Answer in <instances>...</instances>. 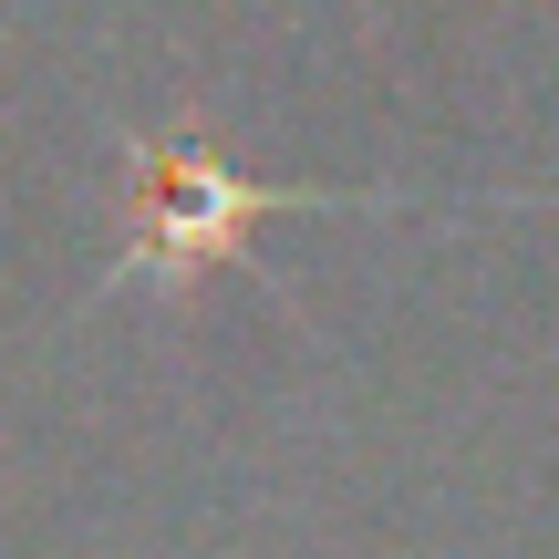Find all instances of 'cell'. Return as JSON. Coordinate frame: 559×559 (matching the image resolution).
<instances>
[{
	"label": "cell",
	"instance_id": "6da1fadb",
	"mask_svg": "<svg viewBox=\"0 0 559 559\" xmlns=\"http://www.w3.org/2000/svg\"><path fill=\"white\" fill-rule=\"evenodd\" d=\"M124 166V239L104 260V290H198L207 270H239L270 218L290 207H383V198H332V187H260L198 135H115Z\"/></svg>",
	"mask_w": 559,
	"mask_h": 559
}]
</instances>
